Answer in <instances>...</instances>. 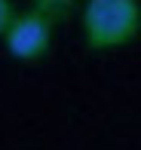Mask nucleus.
<instances>
[{
	"instance_id": "nucleus-1",
	"label": "nucleus",
	"mask_w": 141,
	"mask_h": 150,
	"mask_svg": "<svg viewBox=\"0 0 141 150\" xmlns=\"http://www.w3.org/2000/svg\"><path fill=\"white\" fill-rule=\"evenodd\" d=\"M141 34V0H86L83 40L92 52L129 46Z\"/></svg>"
},
{
	"instance_id": "nucleus-2",
	"label": "nucleus",
	"mask_w": 141,
	"mask_h": 150,
	"mask_svg": "<svg viewBox=\"0 0 141 150\" xmlns=\"http://www.w3.org/2000/svg\"><path fill=\"white\" fill-rule=\"evenodd\" d=\"M52 31H55V22L49 16H43L40 9L28 6L25 12H16V18L9 22V28L3 34L6 52L25 64L43 61L52 46Z\"/></svg>"
},
{
	"instance_id": "nucleus-3",
	"label": "nucleus",
	"mask_w": 141,
	"mask_h": 150,
	"mask_svg": "<svg viewBox=\"0 0 141 150\" xmlns=\"http://www.w3.org/2000/svg\"><path fill=\"white\" fill-rule=\"evenodd\" d=\"M80 3H83V0H31V6L40 9L43 16H49L55 25H58V22H68L71 12L77 9Z\"/></svg>"
},
{
	"instance_id": "nucleus-4",
	"label": "nucleus",
	"mask_w": 141,
	"mask_h": 150,
	"mask_svg": "<svg viewBox=\"0 0 141 150\" xmlns=\"http://www.w3.org/2000/svg\"><path fill=\"white\" fill-rule=\"evenodd\" d=\"M12 18H16V3L12 0H0V40H3V34H6Z\"/></svg>"
}]
</instances>
